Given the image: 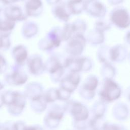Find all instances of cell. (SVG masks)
<instances>
[{"mask_svg":"<svg viewBox=\"0 0 130 130\" xmlns=\"http://www.w3.org/2000/svg\"><path fill=\"white\" fill-rule=\"evenodd\" d=\"M45 67V70L51 75L52 80L55 82H57L63 74V66L56 57H50L46 62Z\"/></svg>","mask_w":130,"mask_h":130,"instance_id":"obj_1","label":"cell"},{"mask_svg":"<svg viewBox=\"0 0 130 130\" xmlns=\"http://www.w3.org/2000/svg\"><path fill=\"white\" fill-rule=\"evenodd\" d=\"M64 109L59 107L54 106L50 110L45 118V124L46 126L50 128L57 127L60 120L62 119Z\"/></svg>","mask_w":130,"mask_h":130,"instance_id":"obj_2","label":"cell"},{"mask_svg":"<svg viewBox=\"0 0 130 130\" xmlns=\"http://www.w3.org/2000/svg\"><path fill=\"white\" fill-rule=\"evenodd\" d=\"M4 14L5 17L12 21H24L27 16L24 13L21 8L16 5H9L4 9Z\"/></svg>","mask_w":130,"mask_h":130,"instance_id":"obj_3","label":"cell"},{"mask_svg":"<svg viewBox=\"0 0 130 130\" xmlns=\"http://www.w3.org/2000/svg\"><path fill=\"white\" fill-rule=\"evenodd\" d=\"M52 12L55 18L64 22L69 20L71 14L66 1H60L54 5L52 9Z\"/></svg>","mask_w":130,"mask_h":130,"instance_id":"obj_4","label":"cell"},{"mask_svg":"<svg viewBox=\"0 0 130 130\" xmlns=\"http://www.w3.org/2000/svg\"><path fill=\"white\" fill-rule=\"evenodd\" d=\"M84 40L80 34H76L72 37L68 43L67 50L73 55L80 54L83 49Z\"/></svg>","mask_w":130,"mask_h":130,"instance_id":"obj_5","label":"cell"},{"mask_svg":"<svg viewBox=\"0 0 130 130\" xmlns=\"http://www.w3.org/2000/svg\"><path fill=\"white\" fill-rule=\"evenodd\" d=\"M25 13L27 16L37 17L43 12L42 0H24Z\"/></svg>","mask_w":130,"mask_h":130,"instance_id":"obj_6","label":"cell"},{"mask_svg":"<svg viewBox=\"0 0 130 130\" xmlns=\"http://www.w3.org/2000/svg\"><path fill=\"white\" fill-rule=\"evenodd\" d=\"M25 97L16 91L13 101L8 105V111L10 114L16 116L19 115L22 112L25 106Z\"/></svg>","mask_w":130,"mask_h":130,"instance_id":"obj_7","label":"cell"},{"mask_svg":"<svg viewBox=\"0 0 130 130\" xmlns=\"http://www.w3.org/2000/svg\"><path fill=\"white\" fill-rule=\"evenodd\" d=\"M80 81L79 75L75 72H72L60 81V87L72 92L77 87Z\"/></svg>","mask_w":130,"mask_h":130,"instance_id":"obj_8","label":"cell"},{"mask_svg":"<svg viewBox=\"0 0 130 130\" xmlns=\"http://www.w3.org/2000/svg\"><path fill=\"white\" fill-rule=\"evenodd\" d=\"M28 66L29 72L34 75H40L45 70L42 58L38 56H35L28 59Z\"/></svg>","mask_w":130,"mask_h":130,"instance_id":"obj_9","label":"cell"},{"mask_svg":"<svg viewBox=\"0 0 130 130\" xmlns=\"http://www.w3.org/2000/svg\"><path fill=\"white\" fill-rule=\"evenodd\" d=\"M6 80L11 85H19L23 84L26 82L27 76L24 72L15 70L7 77Z\"/></svg>","mask_w":130,"mask_h":130,"instance_id":"obj_10","label":"cell"},{"mask_svg":"<svg viewBox=\"0 0 130 130\" xmlns=\"http://www.w3.org/2000/svg\"><path fill=\"white\" fill-rule=\"evenodd\" d=\"M42 87L38 83L32 82L29 83L25 90V95L31 100L42 96Z\"/></svg>","mask_w":130,"mask_h":130,"instance_id":"obj_11","label":"cell"},{"mask_svg":"<svg viewBox=\"0 0 130 130\" xmlns=\"http://www.w3.org/2000/svg\"><path fill=\"white\" fill-rule=\"evenodd\" d=\"M13 56L18 66L24 64L27 58V51L23 45L15 46L12 51Z\"/></svg>","mask_w":130,"mask_h":130,"instance_id":"obj_12","label":"cell"},{"mask_svg":"<svg viewBox=\"0 0 130 130\" xmlns=\"http://www.w3.org/2000/svg\"><path fill=\"white\" fill-rule=\"evenodd\" d=\"M71 112L74 118L77 121L86 119L88 114L86 108L80 103H74L71 107Z\"/></svg>","mask_w":130,"mask_h":130,"instance_id":"obj_13","label":"cell"},{"mask_svg":"<svg viewBox=\"0 0 130 130\" xmlns=\"http://www.w3.org/2000/svg\"><path fill=\"white\" fill-rule=\"evenodd\" d=\"M15 25V21H12L5 17L4 19L0 18V35L9 36Z\"/></svg>","mask_w":130,"mask_h":130,"instance_id":"obj_14","label":"cell"},{"mask_svg":"<svg viewBox=\"0 0 130 130\" xmlns=\"http://www.w3.org/2000/svg\"><path fill=\"white\" fill-rule=\"evenodd\" d=\"M22 29L23 35L27 38H30L35 36L38 30L37 24L31 21L25 22L23 24Z\"/></svg>","mask_w":130,"mask_h":130,"instance_id":"obj_15","label":"cell"},{"mask_svg":"<svg viewBox=\"0 0 130 130\" xmlns=\"http://www.w3.org/2000/svg\"><path fill=\"white\" fill-rule=\"evenodd\" d=\"M47 102L43 95L31 100V107L32 110L36 112H43L46 108Z\"/></svg>","mask_w":130,"mask_h":130,"instance_id":"obj_16","label":"cell"},{"mask_svg":"<svg viewBox=\"0 0 130 130\" xmlns=\"http://www.w3.org/2000/svg\"><path fill=\"white\" fill-rule=\"evenodd\" d=\"M74 32L72 24L67 23L64 25L63 29L61 31V40L66 41L69 40L71 37L72 34Z\"/></svg>","mask_w":130,"mask_h":130,"instance_id":"obj_17","label":"cell"},{"mask_svg":"<svg viewBox=\"0 0 130 130\" xmlns=\"http://www.w3.org/2000/svg\"><path fill=\"white\" fill-rule=\"evenodd\" d=\"M47 103H52L58 100V90L56 88H50L43 95Z\"/></svg>","mask_w":130,"mask_h":130,"instance_id":"obj_18","label":"cell"},{"mask_svg":"<svg viewBox=\"0 0 130 130\" xmlns=\"http://www.w3.org/2000/svg\"><path fill=\"white\" fill-rule=\"evenodd\" d=\"M9 36L0 35V49H8L10 46V41Z\"/></svg>","mask_w":130,"mask_h":130,"instance_id":"obj_19","label":"cell"},{"mask_svg":"<svg viewBox=\"0 0 130 130\" xmlns=\"http://www.w3.org/2000/svg\"><path fill=\"white\" fill-rule=\"evenodd\" d=\"M57 90L58 100L61 101H65L67 100L70 98L71 92L61 87L60 89H57Z\"/></svg>","mask_w":130,"mask_h":130,"instance_id":"obj_20","label":"cell"},{"mask_svg":"<svg viewBox=\"0 0 130 130\" xmlns=\"http://www.w3.org/2000/svg\"><path fill=\"white\" fill-rule=\"evenodd\" d=\"M7 68V63L5 58L0 54V74L4 73Z\"/></svg>","mask_w":130,"mask_h":130,"instance_id":"obj_21","label":"cell"},{"mask_svg":"<svg viewBox=\"0 0 130 130\" xmlns=\"http://www.w3.org/2000/svg\"><path fill=\"white\" fill-rule=\"evenodd\" d=\"M5 6L9 5L12 4L13 3H15L16 2H22L24 0H0Z\"/></svg>","mask_w":130,"mask_h":130,"instance_id":"obj_22","label":"cell"},{"mask_svg":"<svg viewBox=\"0 0 130 130\" xmlns=\"http://www.w3.org/2000/svg\"><path fill=\"white\" fill-rule=\"evenodd\" d=\"M46 2L50 5H54L61 1V0H46Z\"/></svg>","mask_w":130,"mask_h":130,"instance_id":"obj_23","label":"cell"},{"mask_svg":"<svg viewBox=\"0 0 130 130\" xmlns=\"http://www.w3.org/2000/svg\"><path fill=\"white\" fill-rule=\"evenodd\" d=\"M5 6V5L0 1V12L2 11L3 9H4V7Z\"/></svg>","mask_w":130,"mask_h":130,"instance_id":"obj_24","label":"cell"},{"mask_svg":"<svg viewBox=\"0 0 130 130\" xmlns=\"http://www.w3.org/2000/svg\"><path fill=\"white\" fill-rule=\"evenodd\" d=\"M4 104L3 101V97H2V94H0V107H2L3 104Z\"/></svg>","mask_w":130,"mask_h":130,"instance_id":"obj_25","label":"cell"},{"mask_svg":"<svg viewBox=\"0 0 130 130\" xmlns=\"http://www.w3.org/2000/svg\"><path fill=\"white\" fill-rule=\"evenodd\" d=\"M4 85L0 82V90H1V89H3V88H4Z\"/></svg>","mask_w":130,"mask_h":130,"instance_id":"obj_26","label":"cell"}]
</instances>
